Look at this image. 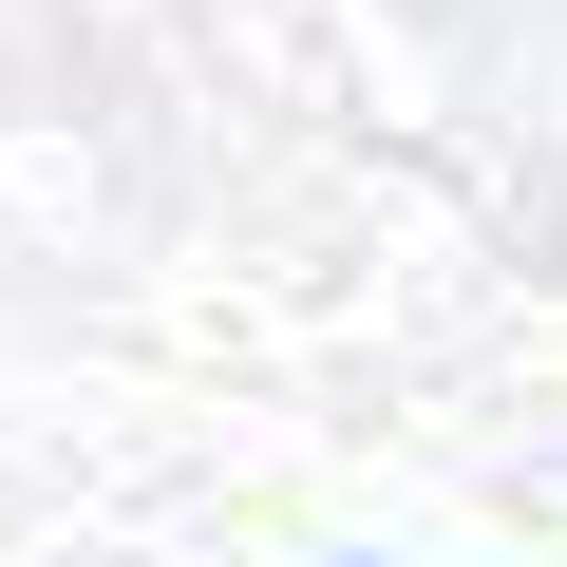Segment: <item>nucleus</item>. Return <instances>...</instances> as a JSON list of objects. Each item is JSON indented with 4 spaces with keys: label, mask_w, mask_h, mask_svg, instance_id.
Listing matches in <instances>:
<instances>
[{
    "label": "nucleus",
    "mask_w": 567,
    "mask_h": 567,
    "mask_svg": "<svg viewBox=\"0 0 567 567\" xmlns=\"http://www.w3.org/2000/svg\"><path fill=\"white\" fill-rule=\"evenodd\" d=\"M360 567H379V548H360Z\"/></svg>",
    "instance_id": "obj_1"
}]
</instances>
